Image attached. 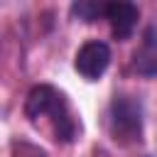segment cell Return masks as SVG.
Instances as JSON below:
<instances>
[{
  "label": "cell",
  "mask_w": 157,
  "mask_h": 157,
  "mask_svg": "<svg viewBox=\"0 0 157 157\" xmlns=\"http://www.w3.org/2000/svg\"><path fill=\"white\" fill-rule=\"evenodd\" d=\"M105 5L108 2H98V0H78L71 2V17L78 22H96V20H105Z\"/></svg>",
  "instance_id": "obj_6"
},
{
  "label": "cell",
  "mask_w": 157,
  "mask_h": 157,
  "mask_svg": "<svg viewBox=\"0 0 157 157\" xmlns=\"http://www.w3.org/2000/svg\"><path fill=\"white\" fill-rule=\"evenodd\" d=\"M105 20L110 25V34L115 42H128L137 27L140 7L128 0H113L105 5Z\"/></svg>",
  "instance_id": "obj_4"
},
{
  "label": "cell",
  "mask_w": 157,
  "mask_h": 157,
  "mask_svg": "<svg viewBox=\"0 0 157 157\" xmlns=\"http://www.w3.org/2000/svg\"><path fill=\"white\" fill-rule=\"evenodd\" d=\"M22 113L27 123L56 145H71L81 135V123L71 110L66 93L52 83H37L27 91Z\"/></svg>",
  "instance_id": "obj_1"
},
{
  "label": "cell",
  "mask_w": 157,
  "mask_h": 157,
  "mask_svg": "<svg viewBox=\"0 0 157 157\" xmlns=\"http://www.w3.org/2000/svg\"><path fill=\"white\" fill-rule=\"evenodd\" d=\"M132 69L142 78L157 76V27L147 25L140 39V47L132 52Z\"/></svg>",
  "instance_id": "obj_5"
},
{
  "label": "cell",
  "mask_w": 157,
  "mask_h": 157,
  "mask_svg": "<svg viewBox=\"0 0 157 157\" xmlns=\"http://www.w3.org/2000/svg\"><path fill=\"white\" fill-rule=\"evenodd\" d=\"M105 128H108V135H110V140L115 145H120V147L140 145L142 135H145V108H142V101L137 96H132V93L118 91L108 103Z\"/></svg>",
  "instance_id": "obj_2"
},
{
  "label": "cell",
  "mask_w": 157,
  "mask_h": 157,
  "mask_svg": "<svg viewBox=\"0 0 157 157\" xmlns=\"http://www.w3.org/2000/svg\"><path fill=\"white\" fill-rule=\"evenodd\" d=\"M110 59H113V54H110L108 42H103V39H88V42H83L78 47V52L74 56V69H76V74L81 78L98 81L108 71Z\"/></svg>",
  "instance_id": "obj_3"
}]
</instances>
